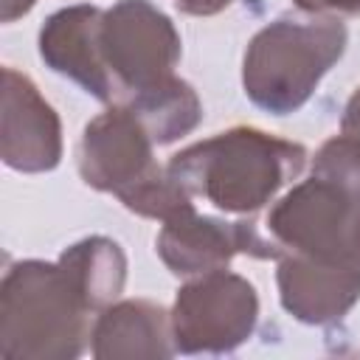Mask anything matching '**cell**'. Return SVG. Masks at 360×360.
<instances>
[{
  "label": "cell",
  "mask_w": 360,
  "mask_h": 360,
  "mask_svg": "<svg viewBox=\"0 0 360 360\" xmlns=\"http://www.w3.org/2000/svg\"><path fill=\"white\" fill-rule=\"evenodd\" d=\"M158 256L174 276H200L228 267L236 253L253 259H281L284 248L264 239L253 222H225L197 214L194 208L163 222L158 233Z\"/></svg>",
  "instance_id": "ba28073f"
},
{
  "label": "cell",
  "mask_w": 360,
  "mask_h": 360,
  "mask_svg": "<svg viewBox=\"0 0 360 360\" xmlns=\"http://www.w3.org/2000/svg\"><path fill=\"white\" fill-rule=\"evenodd\" d=\"M93 357L98 360H135L174 354L172 318L160 304L127 298L101 309L93 323Z\"/></svg>",
  "instance_id": "7c38bea8"
},
{
  "label": "cell",
  "mask_w": 360,
  "mask_h": 360,
  "mask_svg": "<svg viewBox=\"0 0 360 360\" xmlns=\"http://www.w3.org/2000/svg\"><path fill=\"white\" fill-rule=\"evenodd\" d=\"M152 135L127 110L112 104L96 115L79 141V174L96 188L118 197L138 217L169 222L194 208L191 194L163 172L152 155Z\"/></svg>",
  "instance_id": "3957f363"
},
{
  "label": "cell",
  "mask_w": 360,
  "mask_h": 360,
  "mask_svg": "<svg viewBox=\"0 0 360 360\" xmlns=\"http://www.w3.org/2000/svg\"><path fill=\"white\" fill-rule=\"evenodd\" d=\"M281 307L301 323L326 326L340 321L360 298V267L323 262L301 253L278 259Z\"/></svg>",
  "instance_id": "30bf717a"
},
{
  "label": "cell",
  "mask_w": 360,
  "mask_h": 360,
  "mask_svg": "<svg viewBox=\"0 0 360 360\" xmlns=\"http://www.w3.org/2000/svg\"><path fill=\"white\" fill-rule=\"evenodd\" d=\"M0 155L8 169L25 174L51 172L62 160V124L56 110L42 98L37 84L14 68H3Z\"/></svg>",
  "instance_id": "9c48e42d"
},
{
  "label": "cell",
  "mask_w": 360,
  "mask_h": 360,
  "mask_svg": "<svg viewBox=\"0 0 360 360\" xmlns=\"http://www.w3.org/2000/svg\"><path fill=\"white\" fill-rule=\"evenodd\" d=\"M127 110L146 127L155 143H172L188 135L202 118V101L194 87L174 76L158 90H149L127 104Z\"/></svg>",
  "instance_id": "5bb4252c"
},
{
  "label": "cell",
  "mask_w": 360,
  "mask_h": 360,
  "mask_svg": "<svg viewBox=\"0 0 360 360\" xmlns=\"http://www.w3.org/2000/svg\"><path fill=\"white\" fill-rule=\"evenodd\" d=\"M233 0H174V6L186 14H194V17H211V14H219L222 8H228Z\"/></svg>",
  "instance_id": "e0dca14e"
},
{
  "label": "cell",
  "mask_w": 360,
  "mask_h": 360,
  "mask_svg": "<svg viewBox=\"0 0 360 360\" xmlns=\"http://www.w3.org/2000/svg\"><path fill=\"white\" fill-rule=\"evenodd\" d=\"M307 166V149L256 127H233L180 149L166 172L225 214L264 208Z\"/></svg>",
  "instance_id": "6da1fadb"
},
{
  "label": "cell",
  "mask_w": 360,
  "mask_h": 360,
  "mask_svg": "<svg viewBox=\"0 0 360 360\" xmlns=\"http://www.w3.org/2000/svg\"><path fill=\"white\" fill-rule=\"evenodd\" d=\"M349 42L338 17H278L259 28L242 62L245 96L270 115L301 110Z\"/></svg>",
  "instance_id": "277c9868"
},
{
  "label": "cell",
  "mask_w": 360,
  "mask_h": 360,
  "mask_svg": "<svg viewBox=\"0 0 360 360\" xmlns=\"http://www.w3.org/2000/svg\"><path fill=\"white\" fill-rule=\"evenodd\" d=\"M174 22L149 0H118L101 17L98 48L112 87V104L127 107L138 96L174 79L180 62Z\"/></svg>",
  "instance_id": "5b68a950"
},
{
  "label": "cell",
  "mask_w": 360,
  "mask_h": 360,
  "mask_svg": "<svg viewBox=\"0 0 360 360\" xmlns=\"http://www.w3.org/2000/svg\"><path fill=\"white\" fill-rule=\"evenodd\" d=\"M307 14H360V0H292Z\"/></svg>",
  "instance_id": "2e32d148"
},
{
  "label": "cell",
  "mask_w": 360,
  "mask_h": 360,
  "mask_svg": "<svg viewBox=\"0 0 360 360\" xmlns=\"http://www.w3.org/2000/svg\"><path fill=\"white\" fill-rule=\"evenodd\" d=\"M172 340L180 354H228L239 349L256 329V287L222 270L200 273L177 290L172 307Z\"/></svg>",
  "instance_id": "52a82bcc"
},
{
  "label": "cell",
  "mask_w": 360,
  "mask_h": 360,
  "mask_svg": "<svg viewBox=\"0 0 360 360\" xmlns=\"http://www.w3.org/2000/svg\"><path fill=\"white\" fill-rule=\"evenodd\" d=\"M59 262L68 267V273L79 284L93 312H101L104 307H110L124 290L127 256L121 245L110 236L79 239L59 253Z\"/></svg>",
  "instance_id": "4fadbf2b"
},
{
  "label": "cell",
  "mask_w": 360,
  "mask_h": 360,
  "mask_svg": "<svg viewBox=\"0 0 360 360\" xmlns=\"http://www.w3.org/2000/svg\"><path fill=\"white\" fill-rule=\"evenodd\" d=\"M34 3H37V0H0V6H3V11H0L3 22H14L17 17L28 14V11L34 8Z\"/></svg>",
  "instance_id": "ac0fdd59"
},
{
  "label": "cell",
  "mask_w": 360,
  "mask_h": 360,
  "mask_svg": "<svg viewBox=\"0 0 360 360\" xmlns=\"http://www.w3.org/2000/svg\"><path fill=\"white\" fill-rule=\"evenodd\" d=\"M267 228L290 253L360 267V200L326 177L292 186L270 208Z\"/></svg>",
  "instance_id": "8992f818"
},
{
  "label": "cell",
  "mask_w": 360,
  "mask_h": 360,
  "mask_svg": "<svg viewBox=\"0 0 360 360\" xmlns=\"http://www.w3.org/2000/svg\"><path fill=\"white\" fill-rule=\"evenodd\" d=\"M312 174L338 183L360 200V87L349 96L340 115V135L329 138L312 163Z\"/></svg>",
  "instance_id": "9a60e30c"
},
{
  "label": "cell",
  "mask_w": 360,
  "mask_h": 360,
  "mask_svg": "<svg viewBox=\"0 0 360 360\" xmlns=\"http://www.w3.org/2000/svg\"><path fill=\"white\" fill-rule=\"evenodd\" d=\"M101 17L104 11L90 3L59 8L39 31V56L53 73L68 76L93 98L112 104V87L98 48Z\"/></svg>",
  "instance_id": "8fae6325"
},
{
  "label": "cell",
  "mask_w": 360,
  "mask_h": 360,
  "mask_svg": "<svg viewBox=\"0 0 360 360\" xmlns=\"http://www.w3.org/2000/svg\"><path fill=\"white\" fill-rule=\"evenodd\" d=\"M90 312L59 259L17 262L0 284V354L8 360H73L93 332Z\"/></svg>",
  "instance_id": "7a4b0ae2"
}]
</instances>
